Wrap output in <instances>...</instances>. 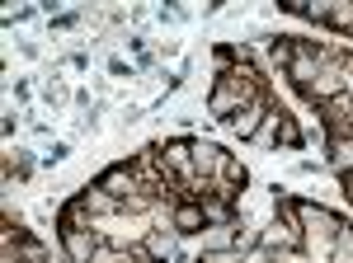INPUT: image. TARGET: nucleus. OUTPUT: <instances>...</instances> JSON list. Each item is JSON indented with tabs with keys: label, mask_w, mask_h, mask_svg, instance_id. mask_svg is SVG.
<instances>
[{
	"label": "nucleus",
	"mask_w": 353,
	"mask_h": 263,
	"mask_svg": "<svg viewBox=\"0 0 353 263\" xmlns=\"http://www.w3.org/2000/svg\"><path fill=\"white\" fill-rule=\"evenodd\" d=\"M94 188H99V193H109L113 202H128V198L137 193V174L128 169V160H118V165H109V169L94 179Z\"/></svg>",
	"instance_id": "nucleus-1"
},
{
	"label": "nucleus",
	"mask_w": 353,
	"mask_h": 263,
	"mask_svg": "<svg viewBox=\"0 0 353 263\" xmlns=\"http://www.w3.org/2000/svg\"><path fill=\"white\" fill-rule=\"evenodd\" d=\"M269 127H273V151H278V146H283V151H301V146H306V136H301L297 118H292L283 104L269 113Z\"/></svg>",
	"instance_id": "nucleus-2"
},
{
	"label": "nucleus",
	"mask_w": 353,
	"mask_h": 263,
	"mask_svg": "<svg viewBox=\"0 0 353 263\" xmlns=\"http://www.w3.org/2000/svg\"><path fill=\"white\" fill-rule=\"evenodd\" d=\"M170 231H174V235H198V231H208L203 202H179V207H170Z\"/></svg>",
	"instance_id": "nucleus-3"
},
{
	"label": "nucleus",
	"mask_w": 353,
	"mask_h": 263,
	"mask_svg": "<svg viewBox=\"0 0 353 263\" xmlns=\"http://www.w3.org/2000/svg\"><path fill=\"white\" fill-rule=\"evenodd\" d=\"M241 108H245V99L236 94V90H231V85H212V94H208V113H212V118L231 123Z\"/></svg>",
	"instance_id": "nucleus-4"
},
{
	"label": "nucleus",
	"mask_w": 353,
	"mask_h": 263,
	"mask_svg": "<svg viewBox=\"0 0 353 263\" xmlns=\"http://www.w3.org/2000/svg\"><path fill=\"white\" fill-rule=\"evenodd\" d=\"M325 165L334 174L353 169V136H325Z\"/></svg>",
	"instance_id": "nucleus-5"
},
{
	"label": "nucleus",
	"mask_w": 353,
	"mask_h": 263,
	"mask_svg": "<svg viewBox=\"0 0 353 263\" xmlns=\"http://www.w3.org/2000/svg\"><path fill=\"white\" fill-rule=\"evenodd\" d=\"M217 179H221L226 188H236V193H245V184H250V169L241 165V156H231V151H226V156H221Z\"/></svg>",
	"instance_id": "nucleus-6"
},
{
	"label": "nucleus",
	"mask_w": 353,
	"mask_h": 263,
	"mask_svg": "<svg viewBox=\"0 0 353 263\" xmlns=\"http://www.w3.org/2000/svg\"><path fill=\"white\" fill-rule=\"evenodd\" d=\"M325 263H353V221L339 226V235H334V244H330V259Z\"/></svg>",
	"instance_id": "nucleus-7"
},
{
	"label": "nucleus",
	"mask_w": 353,
	"mask_h": 263,
	"mask_svg": "<svg viewBox=\"0 0 353 263\" xmlns=\"http://www.w3.org/2000/svg\"><path fill=\"white\" fill-rule=\"evenodd\" d=\"M28 174H33V160L24 151H10L5 156V179H28Z\"/></svg>",
	"instance_id": "nucleus-8"
},
{
	"label": "nucleus",
	"mask_w": 353,
	"mask_h": 263,
	"mask_svg": "<svg viewBox=\"0 0 353 263\" xmlns=\"http://www.w3.org/2000/svg\"><path fill=\"white\" fill-rule=\"evenodd\" d=\"M193 263H245L241 254H231V249H203Z\"/></svg>",
	"instance_id": "nucleus-9"
}]
</instances>
